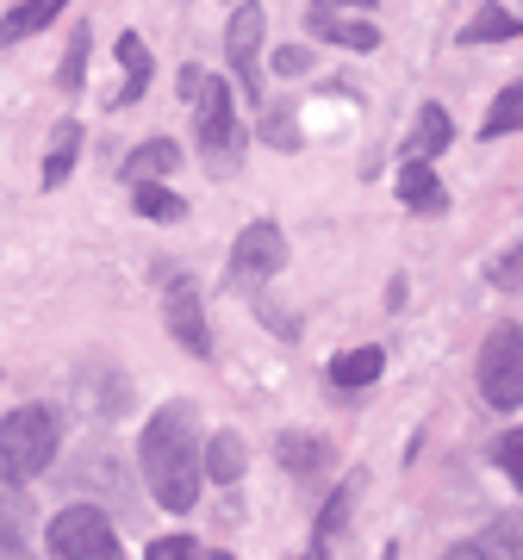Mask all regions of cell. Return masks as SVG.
Masks as SVG:
<instances>
[{"instance_id": "obj_1", "label": "cell", "mask_w": 523, "mask_h": 560, "mask_svg": "<svg viewBox=\"0 0 523 560\" xmlns=\"http://www.w3.org/2000/svg\"><path fill=\"white\" fill-rule=\"evenodd\" d=\"M143 486L162 511H194L200 499V455H194V405L168 399L156 418L143 423Z\"/></svg>"}, {"instance_id": "obj_2", "label": "cell", "mask_w": 523, "mask_h": 560, "mask_svg": "<svg viewBox=\"0 0 523 560\" xmlns=\"http://www.w3.org/2000/svg\"><path fill=\"white\" fill-rule=\"evenodd\" d=\"M57 442H62L57 411H44V405L7 411V423H0V480H38L57 460Z\"/></svg>"}, {"instance_id": "obj_3", "label": "cell", "mask_w": 523, "mask_h": 560, "mask_svg": "<svg viewBox=\"0 0 523 560\" xmlns=\"http://www.w3.org/2000/svg\"><path fill=\"white\" fill-rule=\"evenodd\" d=\"M44 541H50V555L57 560H125L119 529H113L94 504H69V511H57L50 529H44Z\"/></svg>"}, {"instance_id": "obj_4", "label": "cell", "mask_w": 523, "mask_h": 560, "mask_svg": "<svg viewBox=\"0 0 523 560\" xmlns=\"http://www.w3.org/2000/svg\"><path fill=\"white\" fill-rule=\"evenodd\" d=\"M480 393L486 405H499V411H518L523 405V330L499 324L480 349Z\"/></svg>"}, {"instance_id": "obj_5", "label": "cell", "mask_w": 523, "mask_h": 560, "mask_svg": "<svg viewBox=\"0 0 523 560\" xmlns=\"http://www.w3.org/2000/svg\"><path fill=\"white\" fill-rule=\"evenodd\" d=\"M187 106L200 113V150L219 162V168H231V162H237V143H243L237 113H231V88H224L219 75H200V94Z\"/></svg>"}, {"instance_id": "obj_6", "label": "cell", "mask_w": 523, "mask_h": 560, "mask_svg": "<svg viewBox=\"0 0 523 560\" xmlns=\"http://www.w3.org/2000/svg\"><path fill=\"white\" fill-rule=\"evenodd\" d=\"M281 261H287L281 224L256 219V224H249V231L237 237V249H231V280H237V287H256V280L281 275Z\"/></svg>"}, {"instance_id": "obj_7", "label": "cell", "mask_w": 523, "mask_h": 560, "mask_svg": "<svg viewBox=\"0 0 523 560\" xmlns=\"http://www.w3.org/2000/svg\"><path fill=\"white\" fill-rule=\"evenodd\" d=\"M162 318H168V337L182 342L187 355H212V330H206V305L194 293V280H168L162 287Z\"/></svg>"}, {"instance_id": "obj_8", "label": "cell", "mask_w": 523, "mask_h": 560, "mask_svg": "<svg viewBox=\"0 0 523 560\" xmlns=\"http://www.w3.org/2000/svg\"><path fill=\"white\" fill-rule=\"evenodd\" d=\"M262 32H268V20H262V7L256 0H237V13H231V25H224V50H231V62H237V75L249 94H262Z\"/></svg>"}, {"instance_id": "obj_9", "label": "cell", "mask_w": 523, "mask_h": 560, "mask_svg": "<svg viewBox=\"0 0 523 560\" xmlns=\"http://www.w3.org/2000/svg\"><path fill=\"white\" fill-rule=\"evenodd\" d=\"M443 560H523V517H492V529L455 541Z\"/></svg>"}, {"instance_id": "obj_10", "label": "cell", "mask_w": 523, "mask_h": 560, "mask_svg": "<svg viewBox=\"0 0 523 560\" xmlns=\"http://www.w3.org/2000/svg\"><path fill=\"white\" fill-rule=\"evenodd\" d=\"M175 168H182V150H175L168 138L143 143V150H131V156H125V180H131V187H138V180H162V175H175Z\"/></svg>"}, {"instance_id": "obj_11", "label": "cell", "mask_w": 523, "mask_h": 560, "mask_svg": "<svg viewBox=\"0 0 523 560\" xmlns=\"http://www.w3.org/2000/svg\"><path fill=\"white\" fill-rule=\"evenodd\" d=\"M312 32L330 38V44H349V50H381V32L368 20H342V13H318V7H312Z\"/></svg>"}, {"instance_id": "obj_12", "label": "cell", "mask_w": 523, "mask_h": 560, "mask_svg": "<svg viewBox=\"0 0 523 560\" xmlns=\"http://www.w3.org/2000/svg\"><path fill=\"white\" fill-rule=\"evenodd\" d=\"M62 7H69V0H20V7H13V13L0 20V38H7V44L32 38V32H44V25L57 20Z\"/></svg>"}, {"instance_id": "obj_13", "label": "cell", "mask_w": 523, "mask_h": 560, "mask_svg": "<svg viewBox=\"0 0 523 560\" xmlns=\"http://www.w3.org/2000/svg\"><path fill=\"white\" fill-rule=\"evenodd\" d=\"M275 455H281V467L293 474V480H305V474H318L324 460H330V448H324L318 436H305V430H293V436L275 442Z\"/></svg>"}, {"instance_id": "obj_14", "label": "cell", "mask_w": 523, "mask_h": 560, "mask_svg": "<svg viewBox=\"0 0 523 560\" xmlns=\"http://www.w3.org/2000/svg\"><path fill=\"white\" fill-rule=\"evenodd\" d=\"M449 131H455V125H449L443 106H423V113H418V131H411V143H405V156H411V162H430L437 150H449Z\"/></svg>"}, {"instance_id": "obj_15", "label": "cell", "mask_w": 523, "mask_h": 560, "mask_svg": "<svg viewBox=\"0 0 523 560\" xmlns=\"http://www.w3.org/2000/svg\"><path fill=\"white\" fill-rule=\"evenodd\" d=\"M75 150H81V125L62 119L57 138H50V150H44V187H62V180H69V168H75Z\"/></svg>"}, {"instance_id": "obj_16", "label": "cell", "mask_w": 523, "mask_h": 560, "mask_svg": "<svg viewBox=\"0 0 523 560\" xmlns=\"http://www.w3.org/2000/svg\"><path fill=\"white\" fill-rule=\"evenodd\" d=\"M399 200L418 206V212H443V187L430 175V162H405L399 168Z\"/></svg>"}, {"instance_id": "obj_17", "label": "cell", "mask_w": 523, "mask_h": 560, "mask_svg": "<svg viewBox=\"0 0 523 560\" xmlns=\"http://www.w3.org/2000/svg\"><path fill=\"white\" fill-rule=\"evenodd\" d=\"M113 50H119V69H125V88H119V106H125V101H138L143 81H150V50H143L138 32H119V44H113Z\"/></svg>"}, {"instance_id": "obj_18", "label": "cell", "mask_w": 523, "mask_h": 560, "mask_svg": "<svg viewBox=\"0 0 523 560\" xmlns=\"http://www.w3.org/2000/svg\"><path fill=\"white\" fill-rule=\"evenodd\" d=\"M206 480H219V486L243 480V442L231 430H219V436L206 442Z\"/></svg>"}, {"instance_id": "obj_19", "label": "cell", "mask_w": 523, "mask_h": 560, "mask_svg": "<svg viewBox=\"0 0 523 560\" xmlns=\"http://www.w3.org/2000/svg\"><path fill=\"white\" fill-rule=\"evenodd\" d=\"M511 131H523V81H511L499 101L486 106V131L480 138L492 143V138H511Z\"/></svg>"}, {"instance_id": "obj_20", "label": "cell", "mask_w": 523, "mask_h": 560, "mask_svg": "<svg viewBox=\"0 0 523 560\" xmlns=\"http://www.w3.org/2000/svg\"><path fill=\"white\" fill-rule=\"evenodd\" d=\"M131 206H138L143 219H162V224H175V219L187 212L182 194H168L162 180H138V187H131Z\"/></svg>"}, {"instance_id": "obj_21", "label": "cell", "mask_w": 523, "mask_h": 560, "mask_svg": "<svg viewBox=\"0 0 523 560\" xmlns=\"http://www.w3.org/2000/svg\"><path fill=\"white\" fill-rule=\"evenodd\" d=\"M381 349H349V355L330 361V381L337 386H368V381H381Z\"/></svg>"}, {"instance_id": "obj_22", "label": "cell", "mask_w": 523, "mask_h": 560, "mask_svg": "<svg viewBox=\"0 0 523 560\" xmlns=\"http://www.w3.org/2000/svg\"><path fill=\"white\" fill-rule=\"evenodd\" d=\"M518 32H523V20H511V13H499V7H486V13L467 25L462 38L467 44H499V38H518Z\"/></svg>"}, {"instance_id": "obj_23", "label": "cell", "mask_w": 523, "mask_h": 560, "mask_svg": "<svg viewBox=\"0 0 523 560\" xmlns=\"http://www.w3.org/2000/svg\"><path fill=\"white\" fill-rule=\"evenodd\" d=\"M0 541H7V548L25 541V511H20V499L7 492V480H0Z\"/></svg>"}, {"instance_id": "obj_24", "label": "cell", "mask_w": 523, "mask_h": 560, "mask_svg": "<svg viewBox=\"0 0 523 560\" xmlns=\"http://www.w3.org/2000/svg\"><path fill=\"white\" fill-rule=\"evenodd\" d=\"M499 467H504V480L523 492V430H511V436L499 442Z\"/></svg>"}, {"instance_id": "obj_25", "label": "cell", "mask_w": 523, "mask_h": 560, "mask_svg": "<svg viewBox=\"0 0 523 560\" xmlns=\"http://www.w3.org/2000/svg\"><path fill=\"white\" fill-rule=\"evenodd\" d=\"M81 69H88V32L69 38V57H62V88H81Z\"/></svg>"}, {"instance_id": "obj_26", "label": "cell", "mask_w": 523, "mask_h": 560, "mask_svg": "<svg viewBox=\"0 0 523 560\" xmlns=\"http://www.w3.org/2000/svg\"><path fill=\"white\" fill-rule=\"evenodd\" d=\"M143 560H194V536H168V541H150Z\"/></svg>"}, {"instance_id": "obj_27", "label": "cell", "mask_w": 523, "mask_h": 560, "mask_svg": "<svg viewBox=\"0 0 523 560\" xmlns=\"http://www.w3.org/2000/svg\"><path fill=\"white\" fill-rule=\"evenodd\" d=\"M492 280H499V287H523V249H511V256L492 261Z\"/></svg>"}, {"instance_id": "obj_28", "label": "cell", "mask_w": 523, "mask_h": 560, "mask_svg": "<svg viewBox=\"0 0 523 560\" xmlns=\"http://www.w3.org/2000/svg\"><path fill=\"white\" fill-rule=\"evenodd\" d=\"M342 517H349V492H337V499L324 504V517H318V536H337Z\"/></svg>"}, {"instance_id": "obj_29", "label": "cell", "mask_w": 523, "mask_h": 560, "mask_svg": "<svg viewBox=\"0 0 523 560\" xmlns=\"http://www.w3.org/2000/svg\"><path fill=\"white\" fill-rule=\"evenodd\" d=\"M305 62H312L305 50H281V57H275V69H281V75H300Z\"/></svg>"}, {"instance_id": "obj_30", "label": "cell", "mask_w": 523, "mask_h": 560, "mask_svg": "<svg viewBox=\"0 0 523 560\" xmlns=\"http://www.w3.org/2000/svg\"><path fill=\"white\" fill-rule=\"evenodd\" d=\"M337 7H374V0H318V13H337Z\"/></svg>"}, {"instance_id": "obj_31", "label": "cell", "mask_w": 523, "mask_h": 560, "mask_svg": "<svg viewBox=\"0 0 523 560\" xmlns=\"http://www.w3.org/2000/svg\"><path fill=\"white\" fill-rule=\"evenodd\" d=\"M300 560H330V555H324V548H312V555H300Z\"/></svg>"}, {"instance_id": "obj_32", "label": "cell", "mask_w": 523, "mask_h": 560, "mask_svg": "<svg viewBox=\"0 0 523 560\" xmlns=\"http://www.w3.org/2000/svg\"><path fill=\"white\" fill-rule=\"evenodd\" d=\"M194 560H231V555H194Z\"/></svg>"}]
</instances>
